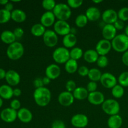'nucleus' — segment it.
Here are the masks:
<instances>
[{"mask_svg": "<svg viewBox=\"0 0 128 128\" xmlns=\"http://www.w3.org/2000/svg\"><path fill=\"white\" fill-rule=\"evenodd\" d=\"M34 102L40 107H46L51 101V91L46 87L36 89L33 93Z\"/></svg>", "mask_w": 128, "mask_h": 128, "instance_id": "f257e3e1", "label": "nucleus"}, {"mask_svg": "<svg viewBox=\"0 0 128 128\" xmlns=\"http://www.w3.org/2000/svg\"><path fill=\"white\" fill-rule=\"evenodd\" d=\"M24 54V48L20 42L16 41L9 45L6 51L8 58L12 61H17L21 59Z\"/></svg>", "mask_w": 128, "mask_h": 128, "instance_id": "f03ea898", "label": "nucleus"}, {"mask_svg": "<svg viewBox=\"0 0 128 128\" xmlns=\"http://www.w3.org/2000/svg\"><path fill=\"white\" fill-rule=\"evenodd\" d=\"M112 48L115 51L124 53L128 50V37L125 34H120L111 41Z\"/></svg>", "mask_w": 128, "mask_h": 128, "instance_id": "7ed1b4c3", "label": "nucleus"}, {"mask_svg": "<svg viewBox=\"0 0 128 128\" xmlns=\"http://www.w3.org/2000/svg\"><path fill=\"white\" fill-rule=\"evenodd\" d=\"M56 18L60 21H67L72 15V11L70 6L65 3H58L52 11Z\"/></svg>", "mask_w": 128, "mask_h": 128, "instance_id": "20e7f679", "label": "nucleus"}, {"mask_svg": "<svg viewBox=\"0 0 128 128\" xmlns=\"http://www.w3.org/2000/svg\"><path fill=\"white\" fill-rule=\"evenodd\" d=\"M52 56L54 62L59 64H65L71 59L70 50L64 46L56 48L52 52Z\"/></svg>", "mask_w": 128, "mask_h": 128, "instance_id": "39448f33", "label": "nucleus"}, {"mask_svg": "<svg viewBox=\"0 0 128 128\" xmlns=\"http://www.w3.org/2000/svg\"><path fill=\"white\" fill-rule=\"evenodd\" d=\"M102 110L106 114L110 116L118 114L120 111V104L118 101L113 99H108L105 100L101 105Z\"/></svg>", "mask_w": 128, "mask_h": 128, "instance_id": "423d86ee", "label": "nucleus"}, {"mask_svg": "<svg viewBox=\"0 0 128 128\" xmlns=\"http://www.w3.org/2000/svg\"><path fill=\"white\" fill-rule=\"evenodd\" d=\"M71 27L67 21L58 20L54 25V31L61 36H65L71 33Z\"/></svg>", "mask_w": 128, "mask_h": 128, "instance_id": "0eeeda50", "label": "nucleus"}, {"mask_svg": "<svg viewBox=\"0 0 128 128\" xmlns=\"http://www.w3.org/2000/svg\"><path fill=\"white\" fill-rule=\"evenodd\" d=\"M42 40L44 44L48 48H54L58 42V35L54 30H48L42 36Z\"/></svg>", "mask_w": 128, "mask_h": 128, "instance_id": "6e6552de", "label": "nucleus"}, {"mask_svg": "<svg viewBox=\"0 0 128 128\" xmlns=\"http://www.w3.org/2000/svg\"><path fill=\"white\" fill-rule=\"evenodd\" d=\"M100 82L105 88L112 89L118 84V80L110 72H105L102 74Z\"/></svg>", "mask_w": 128, "mask_h": 128, "instance_id": "1a4fd4ad", "label": "nucleus"}, {"mask_svg": "<svg viewBox=\"0 0 128 128\" xmlns=\"http://www.w3.org/2000/svg\"><path fill=\"white\" fill-rule=\"evenodd\" d=\"M71 123L76 128H84L88 125L89 119L84 114H76L71 118Z\"/></svg>", "mask_w": 128, "mask_h": 128, "instance_id": "9d476101", "label": "nucleus"}, {"mask_svg": "<svg viewBox=\"0 0 128 128\" xmlns=\"http://www.w3.org/2000/svg\"><path fill=\"white\" fill-rule=\"evenodd\" d=\"M112 49L111 41L102 39L97 43L96 46V50L100 56H106Z\"/></svg>", "mask_w": 128, "mask_h": 128, "instance_id": "9b49d317", "label": "nucleus"}, {"mask_svg": "<svg viewBox=\"0 0 128 128\" xmlns=\"http://www.w3.org/2000/svg\"><path fill=\"white\" fill-rule=\"evenodd\" d=\"M1 120L7 123H12L18 118V111L11 108L4 109L0 114Z\"/></svg>", "mask_w": 128, "mask_h": 128, "instance_id": "f8f14e48", "label": "nucleus"}, {"mask_svg": "<svg viewBox=\"0 0 128 128\" xmlns=\"http://www.w3.org/2000/svg\"><path fill=\"white\" fill-rule=\"evenodd\" d=\"M101 18L106 24H114L118 19V12L113 9H108L102 12Z\"/></svg>", "mask_w": 128, "mask_h": 128, "instance_id": "ddd939ff", "label": "nucleus"}, {"mask_svg": "<svg viewBox=\"0 0 128 128\" xmlns=\"http://www.w3.org/2000/svg\"><path fill=\"white\" fill-rule=\"evenodd\" d=\"M74 98L71 92L68 91H63L58 96V102L64 107H70L74 102Z\"/></svg>", "mask_w": 128, "mask_h": 128, "instance_id": "4468645a", "label": "nucleus"}, {"mask_svg": "<svg viewBox=\"0 0 128 128\" xmlns=\"http://www.w3.org/2000/svg\"><path fill=\"white\" fill-rule=\"evenodd\" d=\"M56 16L52 11H46L41 16L40 23L45 28H50L54 25L56 22Z\"/></svg>", "mask_w": 128, "mask_h": 128, "instance_id": "2eb2a0df", "label": "nucleus"}, {"mask_svg": "<svg viewBox=\"0 0 128 128\" xmlns=\"http://www.w3.org/2000/svg\"><path fill=\"white\" fill-rule=\"evenodd\" d=\"M8 85L10 86H16L20 83L21 76L20 74L14 70H9L7 71L5 78Z\"/></svg>", "mask_w": 128, "mask_h": 128, "instance_id": "dca6fc26", "label": "nucleus"}, {"mask_svg": "<svg viewBox=\"0 0 128 128\" xmlns=\"http://www.w3.org/2000/svg\"><path fill=\"white\" fill-rule=\"evenodd\" d=\"M61 73V68L56 64H50L45 70V74L46 77L51 80H55L58 78Z\"/></svg>", "mask_w": 128, "mask_h": 128, "instance_id": "f3484780", "label": "nucleus"}, {"mask_svg": "<svg viewBox=\"0 0 128 128\" xmlns=\"http://www.w3.org/2000/svg\"><path fill=\"white\" fill-rule=\"evenodd\" d=\"M89 102L94 106H100L102 105L105 101V96L102 92L100 91H95L89 94L88 98Z\"/></svg>", "mask_w": 128, "mask_h": 128, "instance_id": "a211bd4d", "label": "nucleus"}, {"mask_svg": "<svg viewBox=\"0 0 128 128\" xmlns=\"http://www.w3.org/2000/svg\"><path fill=\"white\" fill-rule=\"evenodd\" d=\"M103 39L111 41L117 36V30L113 24H105L102 30Z\"/></svg>", "mask_w": 128, "mask_h": 128, "instance_id": "6ab92c4d", "label": "nucleus"}, {"mask_svg": "<svg viewBox=\"0 0 128 128\" xmlns=\"http://www.w3.org/2000/svg\"><path fill=\"white\" fill-rule=\"evenodd\" d=\"M18 118L23 123H30L33 118L32 113L29 109L22 108L18 111Z\"/></svg>", "mask_w": 128, "mask_h": 128, "instance_id": "aec40b11", "label": "nucleus"}, {"mask_svg": "<svg viewBox=\"0 0 128 128\" xmlns=\"http://www.w3.org/2000/svg\"><path fill=\"white\" fill-rule=\"evenodd\" d=\"M85 15L87 17L88 21H91V22H95V21H98L101 18L102 14H101L100 10L98 8L91 6L87 9Z\"/></svg>", "mask_w": 128, "mask_h": 128, "instance_id": "412c9836", "label": "nucleus"}, {"mask_svg": "<svg viewBox=\"0 0 128 128\" xmlns=\"http://www.w3.org/2000/svg\"><path fill=\"white\" fill-rule=\"evenodd\" d=\"M78 42L77 37L73 34H69L66 36H64L62 39V44L64 47L67 49L74 48Z\"/></svg>", "mask_w": 128, "mask_h": 128, "instance_id": "4be33fe9", "label": "nucleus"}, {"mask_svg": "<svg viewBox=\"0 0 128 128\" xmlns=\"http://www.w3.org/2000/svg\"><path fill=\"white\" fill-rule=\"evenodd\" d=\"M100 55L95 50H88L84 52V60L88 63L92 64L97 62Z\"/></svg>", "mask_w": 128, "mask_h": 128, "instance_id": "5701e85b", "label": "nucleus"}, {"mask_svg": "<svg viewBox=\"0 0 128 128\" xmlns=\"http://www.w3.org/2000/svg\"><path fill=\"white\" fill-rule=\"evenodd\" d=\"M123 123L122 117L119 114L111 116L108 120V126L109 128H121Z\"/></svg>", "mask_w": 128, "mask_h": 128, "instance_id": "b1692460", "label": "nucleus"}, {"mask_svg": "<svg viewBox=\"0 0 128 128\" xmlns=\"http://www.w3.org/2000/svg\"><path fill=\"white\" fill-rule=\"evenodd\" d=\"M26 12L20 9L14 10L11 12V20L18 23H21L26 21Z\"/></svg>", "mask_w": 128, "mask_h": 128, "instance_id": "393cba45", "label": "nucleus"}, {"mask_svg": "<svg viewBox=\"0 0 128 128\" xmlns=\"http://www.w3.org/2000/svg\"><path fill=\"white\" fill-rule=\"evenodd\" d=\"M0 38H1L2 42L9 45L15 42L16 41V40H17L16 36L14 34L13 31H9V30L4 31L1 33V36H0Z\"/></svg>", "mask_w": 128, "mask_h": 128, "instance_id": "a878e982", "label": "nucleus"}, {"mask_svg": "<svg viewBox=\"0 0 128 128\" xmlns=\"http://www.w3.org/2000/svg\"><path fill=\"white\" fill-rule=\"evenodd\" d=\"M13 96V89L11 86L7 84L0 86V97L2 100H11Z\"/></svg>", "mask_w": 128, "mask_h": 128, "instance_id": "bb28decb", "label": "nucleus"}, {"mask_svg": "<svg viewBox=\"0 0 128 128\" xmlns=\"http://www.w3.org/2000/svg\"><path fill=\"white\" fill-rule=\"evenodd\" d=\"M89 92L87 89L83 87H78L75 90V91L72 92L74 98L75 100L79 101H82L86 99H88L89 96Z\"/></svg>", "mask_w": 128, "mask_h": 128, "instance_id": "cd10ccee", "label": "nucleus"}, {"mask_svg": "<svg viewBox=\"0 0 128 128\" xmlns=\"http://www.w3.org/2000/svg\"><path fill=\"white\" fill-rule=\"evenodd\" d=\"M46 31V28L41 23L34 24L31 28V33L35 37H42Z\"/></svg>", "mask_w": 128, "mask_h": 128, "instance_id": "c85d7f7f", "label": "nucleus"}, {"mask_svg": "<svg viewBox=\"0 0 128 128\" xmlns=\"http://www.w3.org/2000/svg\"><path fill=\"white\" fill-rule=\"evenodd\" d=\"M64 68L66 72L69 74H74L78 72L79 69L78 63L77 61L70 59L64 65Z\"/></svg>", "mask_w": 128, "mask_h": 128, "instance_id": "c756f323", "label": "nucleus"}, {"mask_svg": "<svg viewBox=\"0 0 128 128\" xmlns=\"http://www.w3.org/2000/svg\"><path fill=\"white\" fill-rule=\"evenodd\" d=\"M102 74V72H101V71L99 69L91 68L90 70V72H89V74L88 77L91 80V81L97 82L98 81H100Z\"/></svg>", "mask_w": 128, "mask_h": 128, "instance_id": "7c9ffc66", "label": "nucleus"}, {"mask_svg": "<svg viewBox=\"0 0 128 128\" xmlns=\"http://www.w3.org/2000/svg\"><path fill=\"white\" fill-rule=\"evenodd\" d=\"M70 52V58L75 61H78L82 57H83L84 52L83 50L79 47H74L71 49Z\"/></svg>", "mask_w": 128, "mask_h": 128, "instance_id": "2f4dec72", "label": "nucleus"}, {"mask_svg": "<svg viewBox=\"0 0 128 128\" xmlns=\"http://www.w3.org/2000/svg\"><path fill=\"white\" fill-rule=\"evenodd\" d=\"M111 94L114 98L120 99L124 94V89L121 85L117 84L111 89Z\"/></svg>", "mask_w": 128, "mask_h": 128, "instance_id": "473e14b6", "label": "nucleus"}, {"mask_svg": "<svg viewBox=\"0 0 128 128\" xmlns=\"http://www.w3.org/2000/svg\"><path fill=\"white\" fill-rule=\"evenodd\" d=\"M88 20L84 14H81L76 18L75 24L80 28H84L88 23Z\"/></svg>", "mask_w": 128, "mask_h": 128, "instance_id": "72a5a7b5", "label": "nucleus"}, {"mask_svg": "<svg viewBox=\"0 0 128 128\" xmlns=\"http://www.w3.org/2000/svg\"><path fill=\"white\" fill-rule=\"evenodd\" d=\"M11 20V12L5 9L0 10V24H5Z\"/></svg>", "mask_w": 128, "mask_h": 128, "instance_id": "f704fd0d", "label": "nucleus"}, {"mask_svg": "<svg viewBox=\"0 0 128 128\" xmlns=\"http://www.w3.org/2000/svg\"><path fill=\"white\" fill-rule=\"evenodd\" d=\"M56 1L54 0H44L42 2V7L46 11H52L56 6Z\"/></svg>", "mask_w": 128, "mask_h": 128, "instance_id": "c9c22d12", "label": "nucleus"}, {"mask_svg": "<svg viewBox=\"0 0 128 128\" xmlns=\"http://www.w3.org/2000/svg\"><path fill=\"white\" fill-rule=\"evenodd\" d=\"M118 82H119V84L121 85L123 88L128 87V72H123L120 75L118 79Z\"/></svg>", "mask_w": 128, "mask_h": 128, "instance_id": "e433bc0d", "label": "nucleus"}, {"mask_svg": "<svg viewBox=\"0 0 128 128\" xmlns=\"http://www.w3.org/2000/svg\"><path fill=\"white\" fill-rule=\"evenodd\" d=\"M118 19L123 22L128 21V8L124 7L119 10L118 12Z\"/></svg>", "mask_w": 128, "mask_h": 128, "instance_id": "4c0bfd02", "label": "nucleus"}, {"mask_svg": "<svg viewBox=\"0 0 128 128\" xmlns=\"http://www.w3.org/2000/svg\"><path fill=\"white\" fill-rule=\"evenodd\" d=\"M98 66L100 68H106L109 64V59L106 56H100L97 62Z\"/></svg>", "mask_w": 128, "mask_h": 128, "instance_id": "58836bf2", "label": "nucleus"}, {"mask_svg": "<svg viewBox=\"0 0 128 128\" xmlns=\"http://www.w3.org/2000/svg\"><path fill=\"white\" fill-rule=\"evenodd\" d=\"M82 4H83L82 0H68L67 1V4L71 9L79 8L82 6Z\"/></svg>", "mask_w": 128, "mask_h": 128, "instance_id": "ea45409f", "label": "nucleus"}, {"mask_svg": "<svg viewBox=\"0 0 128 128\" xmlns=\"http://www.w3.org/2000/svg\"><path fill=\"white\" fill-rule=\"evenodd\" d=\"M66 91H68V92H72L75 91L76 88H77V86H76V82L73 81V80H69L67 81V82L66 83Z\"/></svg>", "mask_w": 128, "mask_h": 128, "instance_id": "a19ab883", "label": "nucleus"}, {"mask_svg": "<svg viewBox=\"0 0 128 128\" xmlns=\"http://www.w3.org/2000/svg\"><path fill=\"white\" fill-rule=\"evenodd\" d=\"M86 89H87V90H88V91L89 92V93L95 92V91H97V89H98L97 82L90 81V82L88 83Z\"/></svg>", "mask_w": 128, "mask_h": 128, "instance_id": "79ce46f5", "label": "nucleus"}, {"mask_svg": "<svg viewBox=\"0 0 128 128\" xmlns=\"http://www.w3.org/2000/svg\"><path fill=\"white\" fill-rule=\"evenodd\" d=\"M89 72H90V69L85 66H82L79 68L78 70V72L80 74V76L82 77H86L88 76Z\"/></svg>", "mask_w": 128, "mask_h": 128, "instance_id": "37998d69", "label": "nucleus"}, {"mask_svg": "<svg viewBox=\"0 0 128 128\" xmlns=\"http://www.w3.org/2000/svg\"><path fill=\"white\" fill-rule=\"evenodd\" d=\"M21 102L17 99H15V100L11 101V103H10V108H12V110H15V111H19L21 109Z\"/></svg>", "mask_w": 128, "mask_h": 128, "instance_id": "c03bdc74", "label": "nucleus"}, {"mask_svg": "<svg viewBox=\"0 0 128 128\" xmlns=\"http://www.w3.org/2000/svg\"><path fill=\"white\" fill-rule=\"evenodd\" d=\"M13 33L16 36V39H21L24 34V31L22 28H16L13 31Z\"/></svg>", "mask_w": 128, "mask_h": 128, "instance_id": "a18cd8bd", "label": "nucleus"}, {"mask_svg": "<svg viewBox=\"0 0 128 128\" xmlns=\"http://www.w3.org/2000/svg\"><path fill=\"white\" fill-rule=\"evenodd\" d=\"M51 128H66L64 122L61 120H56L52 122Z\"/></svg>", "mask_w": 128, "mask_h": 128, "instance_id": "49530a36", "label": "nucleus"}, {"mask_svg": "<svg viewBox=\"0 0 128 128\" xmlns=\"http://www.w3.org/2000/svg\"><path fill=\"white\" fill-rule=\"evenodd\" d=\"M33 84L34 86L36 88V89L44 87L43 81H42V78H37L35 79L33 82Z\"/></svg>", "mask_w": 128, "mask_h": 128, "instance_id": "de8ad7c7", "label": "nucleus"}, {"mask_svg": "<svg viewBox=\"0 0 128 128\" xmlns=\"http://www.w3.org/2000/svg\"><path fill=\"white\" fill-rule=\"evenodd\" d=\"M113 25L117 31H118V30L121 31V30H122L124 28V22H123L121 20H118L117 21L115 22V23Z\"/></svg>", "mask_w": 128, "mask_h": 128, "instance_id": "09e8293b", "label": "nucleus"}, {"mask_svg": "<svg viewBox=\"0 0 128 128\" xmlns=\"http://www.w3.org/2000/svg\"><path fill=\"white\" fill-rule=\"evenodd\" d=\"M122 62L125 66H128V50L124 52L122 56Z\"/></svg>", "mask_w": 128, "mask_h": 128, "instance_id": "8fccbe9b", "label": "nucleus"}, {"mask_svg": "<svg viewBox=\"0 0 128 128\" xmlns=\"http://www.w3.org/2000/svg\"><path fill=\"white\" fill-rule=\"evenodd\" d=\"M4 9L7 10V11H9V12H11L14 10V4H12V2H10V1H9L8 3L4 6Z\"/></svg>", "mask_w": 128, "mask_h": 128, "instance_id": "3c124183", "label": "nucleus"}, {"mask_svg": "<svg viewBox=\"0 0 128 128\" xmlns=\"http://www.w3.org/2000/svg\"><path fill=\"white\" fill-rule=\"evenodd\" d=\"M22 94V91L20 88H16L13 90V96L15 97H20Z\"/></svg>", "mask_w": 128, "mask_h": 128, "instance_id": "603ef678", "label": "nucleus"}, {"mask_svg": "<svg viewBox=\"0 0 128 128\" xmlns=\"http://www.w3.org/2000/svg\"><path fill=\"white\" fill-rule=\"evenodd\" d=\"M6 71L4 69L0 68V80L5 79L6 75Z\"/></svg>", "mask_w": 128, "mask_h": 128, "instance_id": "864d4df0", "label": "nucleus"}, {"mask_svg": "<svg viewBox=\"0 0 128 128\" xmlns=\"http://www.w3.org/2000/svg\"><path fill=\"white\" fill-rule=\"evenodd\" d=\"M51 80L49 78L46 77V76L42 78V81H43V84L44 86H47V85L50 84L51 83Z\"/></svg>", "mask_w": 128, "mask_h": 128, "instance_id": "5fc2aeb1", "label": "nucleus"}, {"mask_svg": "<svg viewBox=\"0 0 128 128\" xmlns=\"http://www.w3.org/2000/svg\"><path fill=\"white\" fill-rule=\"evenodd\" d=\"M8 2L9 1H8V0H0V4L2 5V6H5Z\"/></svg>", "mask_w": 128, "mask_h": 128, "instance_id": "6e6d98bb", "label": "nucleus"}, {"mask_svg": "<svg viewBox=\"0 0 128 128\" xmlns=\"http://www.w3.org/2000/svg\"><path fill=\"white\" fill-rule=\"evenodd\" d=\"M102 2H103L102 0H93V1H92V2L94 4H100Z\"/></svg>", "mask_w": 128, "mask_h": 128, "instance_id": "4d7b16f0", "label": "nucleus"}, {"mask_svg": "<svg viewBox=\"0 0 128 128\" xmlns=\"http://www.w3.org/2000/svg\"><path fill=\"white\" fill-rule=\"evenodd\" d=\"M124 34L128 37V25L126 26L124 29Z\"/></svg>", "mask_w": 128, "mask_h": 128, "instance_id": "13d9d810", "label": "nucleus"}, {"mask_svg": "<svg viewBox=\"0 0 128 128\" xmlns=\"http://www.w3.org/2000/svg\"><path fill=\"white\" fill-rule=\"evenodd\" d=\"M2 105H3V100L0 97V108L2 107Z\"/></svg>", "mask_w": 128, "mask_h": 128, "instance_id": "bf43d9fd", "label": "nucleus"}, {"mask_svg": "<svg viewBox=\"0 0 128 128\" xmlns=\"http://www.w3.org/2000/svg\"><path fill=\"white\" fill-rule=\"evenodd\" d=\"M12 2H20V1H12Z\"/></svg>", "mask_w": 128, "mask_h": 128, "instance_id": "052dcab7", "label": "nucleus"}]
</instances>
